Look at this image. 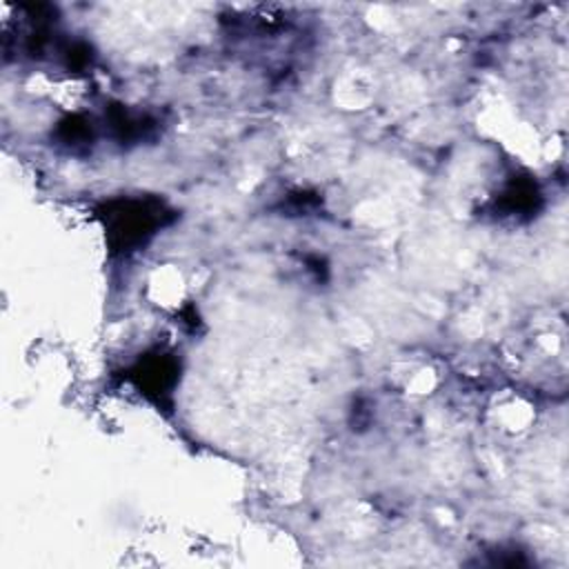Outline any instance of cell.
<instances>
[{"label": "cell", "instance_id": "6da1fadb", "mask_svg": "<svg viewBox=\"0 0 569 569\" xmlns=\"http://www.w3.org/2000/svg\"><path fill=\"white\" fill-rule=\"evenodd\" d=\"M162 204L156 200H124L109 207V236L118 249L144 242L162 222Z\"/></svg>", "mask_w": 569, "mask_h": 569}]
</instances>
